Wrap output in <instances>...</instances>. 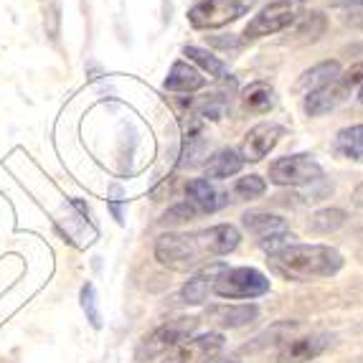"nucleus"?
I'll use <instances>...</instances> for the list:
<instances>
[{"label":"nucleus","mask_w":363,"mask_h":363,"mask_svg":"<svg viewBox=\"0 0 363 363\" xmlns=\"http://www.w3.org/2000/svg\"><path fill=\"white\" fill-rule=\"evenodd\" d=\"M239 242L242 234L231 224H218L194 234H163L155 242V259L173 272H194L213 257L234 252Z\"/></svg>","instance_id":"1"},{"label":"nucleus","mask_w":363,"mask_h":363,"mask_svg":"<svg viewBox=\"0 0 363 363\" xmlns=\"http://www.w3.org/2000/svg\"><path fill=\"white\" fill-rule=\"evenodd\" d=\"M269 272L287 282H313L343 269V255L328 244H287L267 255Z\"/></svg>","instance_id":"2"},{"label":"nucleus","mask_w":363,"mask_h":363,"mask_svg":"<svg viewBox=\"0 0 363 363\" xmlns=\"http://www.w3.org/2000/svg\"><path fill=\"white\" fill-rule=\"evenodd\" d=\"M211 292L224 300H255V297L269 292V279L255 267H236V269L226 267L224 272L213 279Z\"/></svg>","instance_id":"3"},{"label":"nucleus","mask_w":363,"mask_h":363,"mask_svg":"<svg viewBox=\"0 0 363 363\" xmlns=\"http://www.w3.org/2000/svg\"><path fill=\"white\" fill-rule=\"evenodd\" d=\"M305 3H308V0H274V3L264 6L255 18L247 23L244 38L255 41V38L274 36V33H279V30L290 28V26L303 16Z\"/></svg>","instance_id":"4"},{"label":"nucleus","mask_w":363,"mask_h":363,"mask_svg":"<svg viewBox=\"0 0 363 363\" xmlns=\"http://www.w3.org/2000/svg\"><path fill=\"white\" fill-rule=\"evenodd\" d=\"M196 328H199V318H176V320L163 323V325L155 328L152 333H147L145 338L140 340L135 358H138L140 363H145L157 356H163L170 348H176L183 340L191 338V333H194Z\"/></svg>","instance_id":"5"},{"label":"nucleus","mask_w":363,"mask_h":363,"mask_svg":"<svg viewBox=\"0 0 363 363\" xmlns=\"http://www.w3.org/2000/svg\"><path fill=\"white\" fill-rule=\"evenodd\" d=\"M255 6L257 0H201L188 11V21L199 30L221 28L247 16Z\"/></svg>","instance_id":"6"},{"label":"nucleus","mask_w":363,"mask_h":363,"mask_svg":"<svg viewBox=\"0 0 363 363\" xmlns=\"http://www.w3.org/2000/svg\"><path fill=\"white\" fill-rule=\"evenodd\" d=\"M323 168L320 163L315 160L308 152H297V155L277 157L272 165H269V181L274 186H310V183L320 181Z\"/></svg>","instance_id":"7"},{"label":"nucleus","mask_w":363,"mask_h":363,"mask_svg":"<svg viewBox=\"0 0 363 363\" xmlns=\"http://www.w3.org/2000/svg\"><path fill=\"white\" fill-rule=\"evenodd\" d=\"M282 138H285V128H282V125L262 122V125H257V128H252L244 135L242 147L236 152L242 155L244 163H259L262 157H267L277 147V143Z\"/></svg>","instance_id":"8"},{"label":"nucleus","mask_w":363,"mask_h":363,"mask_svg":"<svg viewBox=\"0 0 363 363\" xmlns=\"http://www.w3.org/2000/svg\"><path fill=\"white\" fill-rule=\"evenodd\" d=\"M224 348V335L206 333L199 338L183 340L181 345L173 348V353L165 356L163 363H211Z\"/></svg>","instance_id":"9"},{"label":"nucleus","mask_w":363,"mask_h":363,"mask_svg":"<svg viewBox=\"0 0 363 363\" xmlns=\"http://www.w3.org/2000/svg\"><path fill=\"white\" fill-rule=\"evenodd\" d=\"M186 194H188V203L194 206V211L199 213V216L201 213H213L229 203V196H226L224 191H218L206 178H196V181L188 183Z\"/></svg>","instance_id":"10"},{"label":"nucleus","mask_w":363,"mask_h":363,"mask_svg":"<svg viewBox=\"0 0 363 363\" xmlns=\"http://www.w3.org/2000/svg\"><path fill=\"white\" fill-rule=\"evenodd\" d=\"M348 97H351V91L345 89V86L340 84L338 79H335V82H330V84L320 86V89L308 91V99H305V112H308L310 117L328 115V112L338 109L340 104H343Z\"/></svg>","instance_id":"11"},{"label":"nucleus","mask_w":363,"mask_h":363,"mask_svg":"<svg viewBox=\"0 0 363 363\" xmlns=\"http://www.w3.org/2000/svg\"><path fill=\"white\" fill-rule=\"evenodd\" d=\"M206 318L218 328H242L259 318L257 305H213L206 310Z\"/></svg>","instance_id":"12"},{"label":"nucleus","mask_w":363,"mask_h":363,"mask_svg":"<svg viewBox=\"0 0 363 363\" xmlns=\"http://www.w3.org/2000/svg\"><path fill=\"white\" fill-rule=\"evenodd\" d=\"M330 338L328 335H308V338H297L292 343H287V348L279 353V363H305L310 358L320 356L328 348Z\"/></svg>","instance_id":"13"},{"label":"nucleus","mask_w":363,"mask_h":363,"mask_svg":"<svg viewBox=\"0 0 363 363\" xmlns=\"http://www.w3.org/2000/svg\"><path fill=\"white\" fill-rule=\"evenodd\" d=\"M242 165H244L242 155L236 150H231V147H224V150L213 152V155L208 157L206 178H211V181H224V178L236 176V173L242 170Z\"/></svg>","instance_id":"14"},{"label":"nucleus","mask_w":363,"mask_h":363,"mask_svg":"<svg viewBox=\"0 0 363 363\" xmlns=\"http://www.w3.org/2000/svg\"><path fill=\"white\" fill-rule=\"evenodd\" d=\"M203 84H206V79L201 77L199 69H194L191 64H186V61H176V64L170 67L168 79H165V89H170V91H196Z\"/></svg>","instance_id":"15"},{"label":"nucleus","mask_w":363,"mask_h":363,"mask_svg":"<svg viewBox=\"0 0 363 363\" xmlns=\"http://www.w3.org/2000/svg\"><path fill=\"white\" fill-rule=\"evenodd\" d=\"M224 269H226L224 264H208V269L199 272L194 279H188V285L183 287V300L191 303V305L203 303V300L208 297V292H211V287H213V279L224 272Z\"/></svg>","instance_id":"16"},{"label":"nucleus","mask_w":363,"mask_h":363,"mask_svg":"<svg viewBox=\"0 0 363 363\" xmlns=\"http://www.w3.org/2000/svg\"><path fill=\"white\" fill-rule=\"evenodd\" d=\"M335 152L345 160L353 163H363V125H353V128H343L335 135L333 143Z\"/></svg>","instance_id":"17"},{"label":"nucleus","mask_w":363,"mask_h":363,"mask_svg":"<svg viewBox=\"0 0 363 363\" xmlns=\"http://www.w3.org/2000/svg\"><path fill=\"white\" fill-rule=\"evenodd\" d=\"M338 77H340V64H338V61H323V64L308 69V72L300 77V82H297V89H310V91L320 89V86L335 82Z\"/></svg>","instance_id":"18"},{"label":"nucleus","mask_w":363,"mask_h":363,"mask_svg":"<svg viewBox=\"0 0 363 363\" xmlns=\"http://www.w3.org/2000/svg\"><path fill=\"white\" fill-rule=\"evenodd\" d=\"M277 102V94L269 84L264 82H255L242 91V104L249 112H269Z\"/></svg>","instance_id":"19"},{"label":"nucleus","mask_w":363,"mask_h":363,"mask_svg":"<svg viewBox=\"0 0 363 363\" xmlns=\"http://www.w3.org/2000/svg\"><path fill=\"white\" fill-rule=\"evenodd\" d=\"M183 54L194 61V64H199L203 72H208V77L224 79V82H234V79H231L229 67H226L221 59H216L213 54H208L206 49H199V46H186V49H183Z\"/></svg>","instance_id":"20"},{"label":"nucleus","mask_w":363,"mask_h":363,"mask_svg":"<svg viewBox=\"0 0 363 363\" xmlns=\"http://www.w3.org/2000/svg\"><path fill=\"white\" fill-rule=\"evenodd\" d=\"M244 226L255 236H259V239L287 231L285 218L274 216V213H247V216H244Z\"/></svg>","instance_id":"21"},{"label":"nucleus","mask_w":363,"mask_h":363,"mask_svg":"<svg viewBox=\"0 0 363 363\" xmlns=\"http://www.w3.org/2000/svg\"><path fill=\"white\" fill-rule=\"evenodd\" d=\"M345 224V211L340 208H323V211L313 213L308 221V229L315 234H330V231H338Z\"/></svg>","instance_id":"22"},{"label":"nucleus","mask_w":363,"mask_h":363,"mask_svg":"<svg viewBox=\"0 0 363 363\" xmlns=\"http://www.w3.org/2000/svg\"><path fill=\"white\" fill-rule=\"evenodd\" d=\"M82 310L86 313V320L91 323V328L99 330V328H102V313H99L97 290H94V285H89V282L82 287Z\"/></svg>","instance_id":"23"},{"label":"nucleus","mask_w":363,"mask_h":363,"mask_svg":"<svg viewBox=\"0 0 363 363\" xmlns=\"http://www.w3.org/2000/svg\"><path fill=\"white\" fill-rule=\"evenodd\" d=\"M234 191H236V196H242V199H259V196H264L267 183H264V178H259V176H244L236 181Z\"/></svg>","instance_id":"24"},{"label":"nucleus","mask_w":363,"mask_h":363,"mask_svg":"<svg viewBox=\"0 0 363 363\" xmlns=\"http://www.w3.org/2000/svg\"><path fill=\"white\" fill-rule=\"evenodd\" d=\"M338 82L345 86L348 91H356V89H361L363 86V61H358V64H353L348 72H343L338 77Z\"/></svg>","instance_id":"25"},{"label":"nucleus","mask_w":363,"mask_h":363,"mask_svg":"<svg viewBox=\"0 0 363 363\" xmlns=\"http://www.w3.org/2000/svg\"><path fill=\"white\" fill-rule=\"evenodd\" d=\"M199 213L194 211V206L191 203H181V206H176V208H170L168 213L163 216V221L165 224H183V221H191V218H196Z\"/></svg>","instance_id":"26"},{"label":"nucleus","mask_w":363,"mask_h":363,"mask_svg":"<svg viewBox=\"0 0 363 363\" xmlns=\"http://www.w3.org/2000/svg\"><path fill=\"white\" fill-rule=\"evenodd\" d=\"M353 203H356L358 208H363V183L356 188V194H353Z\"/></svg>","instance_id":"27"},{"label":"nucleus","mask_w":363,"mask_h":363,"mask_svg":"<svg viewBox=\"0 0 363 363\" xmlns=\"http://www.w3.org/2000/svg\"><path fill=\"white\" fill-rule=\"evenodd\" d=\"M340 6H351V8H363V0H335Z\"/></svg>","instance_id":"28"},{"label":"nucleus","mask_w":363,"mask_h":363,"mask_svg":"<svg viewBox=\"0 0 363 363\" xmlns=\"http://www.w3.org/2000/svg\"><path fill=\"white\" fill-rule=\"evenodd\" d=\"M358 102L363 104V86H361V89H358Z\"/></svg>","instance_id":"29"}]
</instances>
